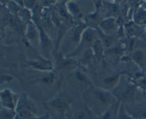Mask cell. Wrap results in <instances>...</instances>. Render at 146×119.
I'll list each match as a JSON object with an SVG mask.
<instances>
[{"label": "cell", "instance_id": "obj_1", "mask_svg": "<svg viewBox=\"0 0 146 119\" xmlns=\"http://www.w3.org/2000/svg\"><path fill=\"white\" fill-rule=\"evenodd\" d=\"M1 102L2 107L14 109L17 108L19 99L18 95L14 93L10 90L5 89L1 92Z\"/></svg>", "mask_w": 146, "mask_h": 119}, {"label": "cell", "instance_id": "obj_2", "mask_svg": "<svg viewBox=\"0 0 146 119\" xmlns=\"http://www.w3.org/2000/svg\"><path fill=\"white\" fill-rule=\"evenodd\" d=\"M93 93L95 101L103 105H111L116 102V101H118L114 95H112L108 92L101 89H96Z\"/></svg>", "mask_w": 146, "mask_h": 119}, {"label": "cell", "instance_id": "obj_3", "mask_svg": "<svg viewBox=\"0 0 146 119\" xmlns=\"http://www.w3.org/2000/svg\"><path fill=\"white\" fill-rule=\"evenodd\" d=\"M129 114L133 119H146V101L133 102Z\"/></svg>", "mask_w": 146, "mask_h": 119}, {"label": "cell", "instance_id": "obj_4", "mask_svg": "<svg viewBox=\"0 0 146 119\" xmlns=\"http://www.w3.org/2000/svg\"><path fill=\"white\" fill-rule=\"evenodd\" d=\"M18 111L22 109L29 110L33 113L36 112V108L32 101L27 97L26 95L19 96V99L16 108Z\"/></svg>", "mask_w": 146, "mask_h": 119}, {"label": "cell", "instance_id": "obj_5", "mask_svg": "<svg viewBox=\"0 0 146 119\" xmlns=\"http://www.w3.org/2000/svg\"><path fill=\"white\" fill-rule=\"evenodd\" d=\"M52 106L60 112H64L68 106V104L66 99L62 97H57L51 101Z\"/></svg>", "mask_w": 146, "mask_h": 119}, {"label": "cell", "instance_id": "obj_6", "mask_svg": "<svg viewBox=\"0 0 146 119\" xmlns=\"http://www.w3.org/2000/svg\"><path fill=\"white\" fill-rule=\"evenodd\" d=\"M14 109L6 108L2 106L1 112V119H13L14 116Z\"/></svg>", "mask_w": 146, "mask_h": 119}, {"label": "cell", "instance_id": "obj_7", "mask_svg": "<svg viewBox=\"0 0 146 119\" xmlns=\"http://www.w3.org/2000/svg\"><path fill=\"white\" fill-rule=\"evenodd\" d=\"M118 80H119V76L116 75V76H111L106 79L104 80V83L107 87H112L117 83Z\"/></svg>", "mask_w": 146, "mask_h": 119}, {"label": "cell", "instance_id": "obj_8", "mask_svg": "<svg viewBox=\"0 0 146 119\" xmlns=\"http://www.w3.org/2000/svg\"><path fill=\"white\" fill-rule=\"evenodd\" d=\"M133 58L137 64L141 65L143 64L144 59L143 53L141 51H137L134 53Z\"/></svg>", "mask_w": 146, "mask_h": 119}, {"label": "cell", "instance_id": "obj_9", "mask_svg": "<svg viewBox=\"0 0 146 119\" xmlns=\"http://www.w3.org/2000/svg\"><path fill=\"white\" fill-rule=\"evenodd\" d=\"M75 119H87V114L84 112H80L75 115Z\"/></svg>", "mask_w": 146, "mask_h": 119}, {"label": "cell", "instance_id": "obj_10", "mask_svg": "<svg viewBox=\"0 0 146 119\" xmlns=\"http://www.w3.org/2000/svg\"><path fill=\"white\" fill-rule=\"evenodd\" d=\"M103 26L107 30H110L111 28H112L113 26V22L112 21H111V20H108V21H107L105 23H103Z\"/></svg>", "mask_w": 146, "mask_h": 119}, {"label": "cell", "instance_id": "obj_11", "mask_svg": "<svg viewBox=\"0 0 146 119\" xmlns=\"http://www.w3.org/2000/svg\"><path fill=\"white\" fill-rule=\"evenodd\" d=\"M132 119H133V118H132Z\"/></svg>", "mask_w": 146, "mask_h": 119}]
</instances>
